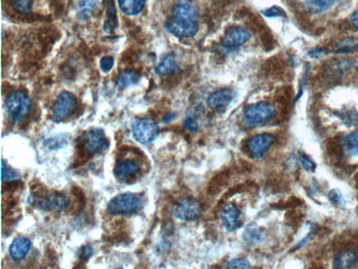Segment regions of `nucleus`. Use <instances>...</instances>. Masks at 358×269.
Wrapping results in <instances>:
<instances>
[{"mask_svg": "<svg viewBox=\"0 0 358 269\" xmlns=\"http://www.w3.org/2000/svg\"><path fill=\"white\" fill-rule=\"evenodd\" d=\"M29 203L45 211L61 212L69 206L68 198L58 192H48L46 187L38 186L32 190Z\"/></svg>", "mask_w": 358, "mask_h": 269, "instance_id": "nucleus-1", "label": "nucleus"}, {"mask_svg": "<svg viewBox=\"0 0 358 269\" xmlns=\"http://www.w3.org/2000/svg\"><path fill=\"white\" fill-rule=\"evenodd\" d=\"M276 115L275 107L267 102H261L249 107L243 113L242 123L246 127L257 126L270 122Z\"/></svg>", "mask_w": 358, "mask_h": 269, "instance_id": "nucleus-2", "label": "nucleus"}, {"mask_svg": "<svg viewBox=\"0 0 358 269\" xmlns=\"http://www.w3.org/2000/svg\"><path fill=\"white\" fill-rule=\"evenodd\" d=\"M6 109L11 120L15 122H21L30 114L32 103L25 93L16 91L7 98Z\"/></svg>", "mask_w": 358, "mask_h": 269, "instance_id": "nucleus-3", "label": "nucleus"}, {"mask_svg": "<svg viewBox=\"0 0 358 269\" xmlns=\"http://www.w3.org/2000/svg\"><path fill=\"white\" fill-rule=\"evenodd\" d=\"M142 201L132 193H125L114 197L107 205V211L112 214H133L139 212Z\"/></svg>", "mask_w": 358, "mask_h": 269, "instance_id": "nucleus-4", "label": "nucleus"}, {"mask_svg": "<svg viewBox=\"0 0 358 269\" xmlns=\"http://www.w3.org/2000/svg\"><path fill=\"white\" fill-rule=\"evenodd\" d=\"M172 214L183 221H193L199 219L202 214V206L192 196L178 200L172 207Z\"/></svg>", "mask_w": 358, "mask_h": 269, "instance_id": "nucleus-5", "label": "nucleus"}, {"mask_svg": "<svg viewBox=\"0 0 358 269\" xmlns=\"http://www.w3.org/2000/svg\"><path fill=\"white\" fill-rule=\"evenodd\" d=\"M132 133L136 141L143 145L152 143L159 134V126L154 119L141 118L134 120L132 124Z\"/></svg>", "mask_w": 358, "mask_h": 269, "instance_id": "nucleus-6", "label": "nucleus"}, {"mask_svg": "<svg viewBox=\"0 0 358 269\" xmlns=\"http://www.w3.org/2000/svg\"><path fill=\"white\" fill-rule=\"evenodd\" d=\"M109 147L105 132L101 129L94 128L88 130L85 134L84 139L79 149L83 150L89 156L103 153Z\"/></svg>", "mask_w": 358, "mask_h": 269, "instance_id": "nucleus-7", "label": "nucleus"}, {"mask_svg": "<svg viewBox=\"0 0 358 269\" xmlns=\"http://www.w3.org/2000/svg\"><path fill=\"white\" fill-rule=\"evenodd\" d=\"M77 101L73 94L70 92L61 93L53 107V119L56 122H61L73 114Z\"/></svg>", "mask_w": 358, "mask_h": 269, "instance_id": "nucleus-8", "label": "nucleus"}, {"mask_svg": "<svg viewBox=\"0 0 358 269\" xmlns=\"http://www.w3.org/2000/svg\"><path fill=\"white\" fill-rule=\"evenodd\" d=\"M165 27L171 34L180 38L193 37L199 30L197 21L174 16L167 21Z\"/></svg>", "mask_w": 358, "mask_h": 269, "instance_id": "nucleus-9", "label": "nucleus"}, {"mask_svg": "<svg viewBox=\"0 0 358 269\" xmlns=\"http://www.w3.org/2000/svg\"><path fill=\"white\" fill-rule=\"evenodd\" d=\"M275 137L270 133L257 134L250 138L247 143V150L253 158H261L268 152L274 145Z\"/></svg>", "mask_w": 358, "mask_h": 269, "instance_id": "nucleus-10", "label": "nucleus"}, {"mask_svg": "<svg viewBox=\"0 0 358 269\" xmlns=\"http://www.w3.org/2000/svg\"><path fill=\"white\" fill-rule=\"evenodd\" d=\"M221 221L227 230L234 232L241 227V212L237 205L228 203L221 211Z\"/></svg>", "mask_w": 358, "mask_h": 269, "instance_id": "nucleus-11", "label": "nucleus"}, {"mask_svg": "<svg viewBox=\"0 0 358 269\" xmlns=\"http://www.w3.org/2000/svg\"><path fill=\"white\" fill-rule=\"evenodd\" d=\"M234 96L232 89H222L211 94L207 99V105L216 112H224L233 100Z\"/></svg>", "mask_w": 358, "mask_h": 269, "instance_id": "nucleus-12", "label": "nucleus"}, {"mask_svg": "<svg viewBox=\"0 0 358 269\" xmlns=\"http://www.w3.org/2000/svg\"><path fill=\"white\" fill-rule=\"evenodd\" d=\"M250 34L248 31L241 28H232L225 34L222 43L227 48H237L248 41Z\"/></svg>", "mask_w": 358, "mask_h": 269, "instance_id": "nucleus-13", "label": "nucleus"}, {"mask_svg": "<svg viewBox=\"0 0 358 269\" xmlns=\"http://www.w3.org/2000/svg\"><path fill=\"white\" fill-rule=\"evenodd\" d=\"M358 264V251L346 249L336 256L334 267L336 268H352Z\"/></svg>", "mask_w": 358, "mask_h": 269, "instance_id": "nucleus-14", "label": "nucleus"}, {"mask_svg": "<svg viewBox=\"0 0 358 269\" xmlns=\"http://www.w3.org/2000/svg\"><path fill=\"white\" fill-rule=\"evenodd\" d=\"M139 170L140 167L137 163L132 160H127L116 165L114 174L119 181H125L134 177Z\"/></svg>", "mask_w": 358, "mask_h": 269, "instance_id": "nucleus-15", "label": "nucleus"}, {"mask_svg": "<svg viewBox=\"0 0 358 269\" xmlns=\"http://www.w3.org/2000/svg\"><path fill=\"white\" fill-rule=\"evenodd\" d=\"M31 248L30 240L25 237H19L14 240L10 245V254L14 261H21L28 255Z\"/></svg>", "mask_w": 358, "mask_h": 269, "instance_id": "nucleus-16", "label": "nucleus"}, {"mask_svg": "<svg viewBox=\"0 0 358 269\" xmlns=\"http://www.w3.org/2000/svg\"><path fill=\"white\" fill-rule=\"evenodd\" d=\"M172 16L183 18L192 21H197L198 12L197 9L188 2H181L176 4L172 10Z\"/></svg>", "mask_w": 358, "mask_h": 269, "instance_id": "nucleus-17", "label": "nucleus"}, {"mask_svg": "<svg viewBox=\"0 0 358 269\" xmlns=\"http://www.w3.org/2000/svg\"><path fill=\"white\" fill-rule=\"evenodd\" d=\"M205 110L202 107L195 106L188 110V116L185 120V128L190 132H196L199 130L200 126V120Z\"/></svg>", "mask_w": 358, "mask_h": 269, "instance_id": "nucleus-18", "label": "nucleus"}, {"mask_svg": "<svg viewBox=\"0 0 358 269\" xmlns=\"http://www.w3.org/2000/svg\"><path fill=\"white\" fill-rule=\"evenodd\" d=\"M179 65L173 54L167 56L156 67V73L160 75H172L179 70Z\"/></svg>", "mask_w": 358, "mask_h": 269, "instance_id": "nucleus-19", "label": "nucleus"}, {"mask_svg": "<svg viewBox=\"0 0 358 269\" xmlns=\"http://www.w3.org/2000/svg\"><path fill=\"white\" fill-rule=\"evenodd\" d=\"M146 0H119L122 12L128 16H135L139 14L144 7Z\"/></svg>", "mask_w": 358, "mask_h": 269, "instance_id": "nucleus-20", "label": "nucleus"}, {"mask_svg": "<svg viewBox=\"0 0 358 269\" xmlns=\"http://www.w3.org/2000/svg\"><path fill=\"white\" fill-rule=\"evenodd\" d=\"M343 152L349 156H358V131L345 136L341 141Z\"/></svg>", "mask_w": 358, "mask_h": 269, "instance_id": "nucleus-21", "label": "nucleus"}, {"mask_svg": "<svg viewBox=\"0 0 358 269\" xmlns=\"http://www.w3.org/2000/svg\"><path fill=\"white\" fill-rule=\"evenodd\" d=\"M106 16L104 29L107 33H112L118 26L117 13L114 0H110L107 4Z\"/></svg>", "mask_w": 358, "mask_h": 269, "instance_id": "nucleus-22", "label": "nucleus"}, {"mask_svg": "<svg viewBox=\"0 0 358 269\" xmlns=\"http://www.w3.org/2000/svg\"><path fill=\"white\" fill-rule=\"evenodd\" d=\"M139 79V76L134 71H125L122 72L118 78V86L121 89L128 88L137 83Z\"/></svg>", "mask_w": 358, "mask_h": 269, "instance_id": "nucleus-23", "label": "nucleus"}, {"mask_svg": "<svg viewBox=\"0 0 358 269\" xmlns=\"http://www.w3.org/2000/svg\"><path fill=\"white\" fill-rule=\"evenodd\" d=\"M335 0H305L307 10L312 12L319 13L328 10Z\"/></svg>", "mask_w": 358, "mask_h": 269, "instance_id": "nucleus-24", "label": "nucleus"}, {"mask_svg": "<svg viewBox=\"0 0 358 269\" xmlns=\"http://www.w3.org/2000/svg\"><path fill=\"white\" fill-rule=\"evenodd\" d=\"M327 151L328 155L335 163H340L342 161L343 154V147L341 143L338 142H331L327 145Z\"/></svg>", "mask_w": 358, "mask_h": 269, "instance_id": "nucleus-25", "label": "nucleus"}, {"mask_svg": "<svg viewBox=\"0 0 358 269\" xmlns=\"http://www.w3.org/2000/svg\"><path fill=\"white\" fill-rule=\"evenodd\" d=\"M228 180V172H223L213 178L211 185H210V194H216L224 186Z\"/></svg>", "mask_w": 358, "mask_h": 269, "instance_id": "nucleus-26", "label": "nucleus"}, {"mask_svg": "<svg viewBox=\"0 0 358 269\" xmlns=\"http://www.w3.org/2000/svg\"><path fill=\"white\" fill-rule=\"evenodd\" d=\"M221 267L223 268H249L250 265L246 259H234L222 263Z\"/></svg>", "mask_w": 358, "mask_h": 269, "instance_id": "nucleus-27", "label": "nucleus"}, {"mask_svg": "<svg viewBox=\"0 0 358 269\" xmlns=\"http://www.w3.org/2000/svg\"><path fill=\"white\" fill-rule=\"evenodd\" d=\"M14 10L23 14H28L32 8V0H12Z\"/></svg>", "mask_w": 358, "mask_h": 269, "instance_id": "nucleus-28", "label": "nucleus"}, {"mask_svg": "<svg viewBox=\"0 0 358 269\" xmlns=\"http://www.w3.org/2000/svg\"><path fill=\"white\" fill-rule=\"evenodd\" d=\"M97 0H79L78 1V11L79 14L85 16L90 14V11L94 8Z\"/></svg>", "mask_w": 358, "mask_h": 269, "instance_id": "nucleus-29", "label": "nucleus"}, {"mask_svg": "<svg viewBox=\"0 0 358 269\" xmlns=\"http://www.w3.org/2000/svg\"><path fill=\"white\" fill-rule=\"evenodd\" d=\"M19 177V174L17 172L7 168L3 161H2V181L3 182H10L13 180L17 179Z\"/></svg>", "mask_w": 358, "mask_h": 269, "instance_id": "nucleus-30", "label": "nucleus"}, {"mask_svg": "<svg viewBox=\"0 0 358 269\" xmlns=\"http://www.w3.org/2000/svg\"><path fill=\"white\" fill-rule=\"evenodd\" d=\"M67 144L66 138L63 137H58L52 138L48 140L45 143V145L50 150H56V149L61 148L63 145Z\"/></svg>", "mask_w": 358, "mask_h": 269, "instance_id": "nucleus-31", "label": "nucleus"}, {"mask_svg": "<svg viewBox=\"0 0 358 269\" xmlns=\"http://www.w3.org/2000/svg\"><path fill=\"white\" fill-rule=\"evenodd\" d=\"M298 159H299V162L302 165L305 170H308V171H313V170H315V163L313 162L312 160L309 159L306 155H304L301 152L298 153Z\"/></svg>", "mask_w": 358, "mask_h": 269, "instance_id": "nucleus-32", "label": "nucleus"}, {"mask_svg": "<svg viewBox=\"0 0 358 269\" xmlns=\"http://www.w3.org/2000/svg\"><path fill=\"white\" fill-rule=\"evenodd\" d=\"M263 15L266 16V17H279V16H285V12L283 10H281V8L278 7H272L271 8L267 9V10L263 11L262 12Z\"/></svg>", "mask_w": 358, "mask_h": 269, "instance_id": "nucleus-33", "label": "nucleus"}, {"mask_svg": "<svg viewBox=\"0 0 358 269\" xmlns=\"http://www.w3.org/2000/svg\"><path fill=\"white\" fill-rule=\"evenodd\" d=\"M328 199L332 204L335 205L341 204L343 201V197L342 195H341V193L338 190H332L330 191L328 194Z\"/></svg>", "mask_w": 358, "mask_h": 269, "instance_id": "nucleus-34", "label": "nucleus"}, {"mask_svg": "<svg viewBox=\"0 0 358 269\" xmlns=\"http://www.w3.org/2000/svg\"><path fill=\"white\" fill-rule=\"evenodd\" d=\"M114 65V60L112 56H105L101 58L100 68L104 72H108L112 70Z\"/></svg>", "mask_w": 358, "mask_h": 269, "instance_id": "nucleus-35", "label": "nucleus"}, {"mask_svg": "<svg viewBox=\"0 0 358 269\" xmlns=\"http://www.w3.org/2000/svg\"><path fill=\"white\" fill-rule=\"evenodd\" d=\"M261 40L265 49H269L272 48V45H273V37H272L270 33L267 32H263L261 36Z\"/></svg>", "mask_w": 358, "mask_h": 269, "instance_id": "nucleus-36", "label": "nucleus"}, {"mask_svg": "<svg viewBox=\"0 0 358 269\" xmlns=\"http://www.w3.org/2000/svg\"><path fill=\"white\" fill-rule=\"evenodd\" d=\"M92 253H93V250L91 247L89 245L83 246L80 251V258L83 261H87L91 257Z\"/></svg>", "mask_w": 358, "mask_h": 269, "instance_id": "nucleus-37", "label": "nucleus"}, {"mask_svg": "<svg viewBox=\"0 0 358 269\" xmlns=\"http://www.w3.org/2000/svg\"><path fill=\"white\" fill-rule=\"evenodd\" d=\"M350 22L356 28L358 29V10L352 13V15L350 16Z\"/></svg>", "mask_w": 358, "mask_h": 269, "instance_id": "nucleus-38", "label": "nucleus"}, {"mask_svg": "<svg viewBox=\"0 0 358 269\" xmlns=\"http://www.w3.org/2000/svg\"><path fill=\"white\" fill-rule=\"evenodd\" d=\"M50 1V4L55 7V8L58 9L62 8L63 7V4H62V0H48Z\"/></svg>", "mask_w": 358, "mask_h": 269, "instance_id": "nucleus-39", "label": "nucleus"}]
</instances>
